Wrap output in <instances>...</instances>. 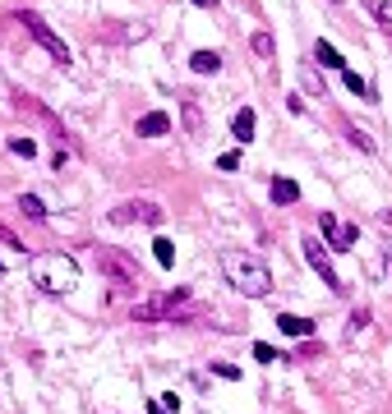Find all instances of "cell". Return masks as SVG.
I'll list each match as a JSON object with an SVG mask.
<instances>
[{"label": "cell", "mask_w": 392, "mask_h": 414, "mask_svg": "<svg viewBox=\"0 0 392 414\" xmlns=\"http://www.w3.org/2000/svg\"><path fill=\"white\" fill-rule=\"evenodd\" d=\"M97 272H102L111 285H125V290L143 285V272H139V262H134L125 249H111V244H97Z\"/></svg>", "instance_id": "3957f363"}, {"label": "cell", "mask_w": 392, "mask_h": 414, "mask_svg": "<svg viewBox=\"0 0 392 414\" xmlns=\"http://www.w3.org/2000/svg\"><path fill=\"white\" fill-rule=\"evenodd\" d=\"M369 14H374V18H378V28H383V33L392 37V0H378V5L369 9Z\"/></svg>", "instance_id": "7402d4cb"}, {"label": "cell", "mask_w": 392, "mask_h": 414, "mask_svg": "<svg viewBox=\"0 0 392 414\" xmlns=\"http://www.w3.org/2000/svg\"><path fill=\"white\" fill-rule=\"evenodd\" d=\"M5 147H9V152H14V156H28V161H33V156H37V138H19V134H14V138H9Z\"/></svg>", "instance_id": "ffe728a7"}, {"label": "cell", "mask_w": 392, "mask_h": 414, "mask_svg": "<svg viewBox=\"0 0 392 414\" xmlns=\"http://www.w3.org/2000/svg\"><path fill=\"white\" fill-rule=\"evenodd\" d=\"M341 74H346V87H351V92H360V97H365V102H378V97H374V87H369L365 78L356 74V69H341Z\"/></svg>", "instance_id": "d6986e66"}, {"label": "cell", "mask_w": 392, "mask_h": 414, "mask_svg": "<svg viewBox=\"0 0 392 414\" xmlns=\"http://www.w3.org/2000/svg\"><path fill=\"white\" fill-rule=\"evenodd\" d=\"M19 212L33 216V221H46V207H42V198H37V193H19Z\"/></svg>", "instance_id": "2e32d148"}, {"label": "cell", "mask_w": 392, "mask_h": 414, "mask_svg": "<svg viewBox=\"0 0 392 414\" xmlns=\"http://www.w3.org/2000/svg\"><path fill=\"white\" fill-rule=\"evenodd\" d=\"M190 69H194V74H217V69H222V55L217 51H194L190 55Z\"/></svg>", "instance_id": "5bb4252c"}, {"label": "cell", "mask_w": 392, "mask_h": 414, "mask_svg": "<svg viewBox=\"0 0 392 414\" xmlns=\"http://www.w3.org/2000/svg\"><path fill=\"white\" fill-rule=\"evenodd\" d=\"M300 249H305L309 267L319 272L323 281H328V290H332V294H346V281L337 276V267H332V258H328V249H323V240H319V235H305V240H300Z\"/></svg>", "instance_id": "8992f818"}, {"label": "cell", "mask_w": 392, "mask_h": 414, "mask_svg": "<svg viewBox=\"0 0 392 414\" xmlns=\"http://www.w3.org/2000/svg\"><path fill=\"white\" fill-rule=\"evenodd\" d=\"M134 134H139V138H166V134H171V115H166V111H148V115H139Z\"/></svg>", "instance_id": "9c48e42d"}, {"label": "cell", "mask_w": 392, "mask_h": 414, "mask_svg": "<svg viewBox=\"0 0 392 414\" xmlns=\"http://www.w3.org/2000/svg\"><path fill=\"white\" fill-rule=\"evenodd\" d=\"M254 359H259V363H272V359H277V350H272L268 341H254Z\"/></svg>", "instance_id": "cb8c5ba5"}, {"label": "cell", "mask_w": 392, "mask_h": 414, "mask_svg": "<svg viewBox=\"0 0 392 414\" xmlns=\"http://www.w3.org/2000/svg\"><path fill=\"white\" fill-rule=\"evenodd\" d=\"M365 327H369V309H356V313H351V322H346V341H356Z\"/></svg>", "instance_id": "44dd1931"}, {"label": "cell", "mask_w": 392, "mask_h": 414, "mask_svg": "<svg viewBox=\"0 0 392 414\" xmlns=\"http://www.w3.org/2000/svg\"><path fill=\"white\" fill-rule=\"evenodd\" d=\"M222 276L235 285L240 294H249V299H263V294H272V272L263 258H254V253L244 249H227L222 253Z\"/></svg>", "instance_id": "6da1fadb"}, {"label": "cell", "mask_w": 392, "mask_h": 414, "mask_svg": "<svg viewBox=\"0 0 392 414\" xmlns=\"http://www.w3.org/2000/svg\"><path fill=\"white\" fill-rule=\"evenodd\" d=\"M33 285L46 294H70L78 285V262L70 253H37L33 258Z\"/></svg>", "instance_id": "7a4b0ae2"}, {"label": "cell", "mask_w": 392, "mask_h": 414, "mask_svg": "<svg viewBox=\"0 0 392 414\" xmlns=\"http://www.w3.org/2000/svg\"><path fill=\"white\" fill-rule=\"evenodd\" d=\"M314 65H323V69H346V60H341V51L332 42H314Z\"/></svg>", "instance_id": "4fadbf2b"}, {"label": "cell", "mask_w": 392, "mask_h": 414, "mask_svg": "<svg viewBox=\"0 0 392 414\" xmlns=\"http://www.w3.org/2000/svg\"><path fill=\"white\" fill-rule=\"evenodd\" d=\"M162 203H153V198H130V203H120L111 212V221L115 225H162Z\"/></svg>", "instance_id": "52a82bcc"}, {"label": "cell", "mask_w": 392, "mask_h": 414, "mask_svg": "<svg viewBox=\"0 0 392 414\" xmlns=\"http://www.w3.org/2000/svg\"><path fill=\"white\" fill-rule=\"evenodd\" d=\"M212 373L227 378V382H240V368H235V363H212Z\"/></svg>", "instance_id": "d4e9b609"}, {"label": "cell", "mask_w": 392, "mask_h": 414, "mask_svg": "<svg viewBox=\"0 0 392 414\" xmlns=\"http://www.w3.org/2000/svg\"><path fill=\"white\" fill-rule=\"evenodd\" d=\"M143 414H166V410H162V400H148V405H143Z\"/></svg>", "instance_id": "83f0119b"}, {"label": "cell", "mask_w": 392, "mask_h": 414, "mask_svg": "<svg viewBox=\"0 0 392 414\" xmlns=\"http://www.w3.org/2000/svg\"><path fill=\"white\" fill-rule=\"evenodd\" d=\"M153 258L162 262V267H171V262H175V244L166 240V235H157V240H153Z\"/></svg>", "instance_id": "ac0fdd59"}, {"label": "cell", "mask_w": 392, "mask_h": 414, "mask_svg": "<svg viewBox=\"0 0 392 414\" xmlns=\"http://www.w3.org/2000/svg\"><path fill=\"white\" fill-rule=\"evenodd\" d=\"M254 124H259V115H254L249 106H240L235 120H231V138H235V143H254Z\"/></svg>", "instance_id": "30bf717a"}, {"label": "cell", "mask_w": 392, "mask_h": 414, "mask_svg": "<svg viewBox=\"0 0 392 414\" xmlns=\"http://www.w3.org/2000/svg\"><path fill=\"white\" fill-rule=\"evenodd\" d=\"M249 46H254V55H259V60H272V55H277V42H272L268 28H259V33L249 37Z\"/></svg>", "instance_id": "9a60e30c"}, {"label": "cell", "mask_w": 392, "mask_h": 414, "mask_svg": "<svg viewBox=\"0 0 392 414\" xmlns=\"http://www.w3.org/2000/svg\"><path fill=\"white\" fill-rule=\"evenodd\" d=\"M185 299H190L185 290L148 294V299H139V304L130 309V318H139V322H166V318H171V322H185V318H180V304H185Z\"/></svg>", "instance_id": "277c9868"}, {"label": "cell", "mask_w": 392, "mask_h": 414, "mask_svg": "<svg viewBox=\"0 0 392 414\" xmlns=\"http://www.w3.org/2000/svg\"><path fill=\"white\" fill-rule=\"evenodd\" d=\"M346 134H351V143H356L360 152H374V138H369L365 129H356V124H346Z\"/></svg>", "instance_id": "603a6c76"}, {"label": "cell", "mask_w": 392, "mask_h": 414, "mask_svg": "<svg viewBox=\"0 0 392 414\" xmlns=\"http://www.w3.org/2000/svg\"><path fill=\"white\" fill-rule=\"evenodd\" d=\"M319 230H323V240H328L337 253H346V249H360V225H346V221H337L332 212H323V216H319Z\"/></svg>", "instance_id": "ba28073f"}, {"label": "cell", "mask_w": 392, "mask_h": 414, "mask_svg": "<svg viewBox=\"0 0 392 414\" xmlns=\"http://www.w3.org/2000/svg\"><path fill=\"white\" fill-rule=\"evenodd\" d=\"M217 166H222V171H240V152H222Z\"/></svg>", "instance_id": "4316f807"}, {"label": "cell", "mask_w": 392, "mask_h": 414, "mask_svg": "<svg viewBox=\"0 0 392 414\" xmlns=\"http://www.w3.org/2000/svg\"><path fill=\"white\" fill-rule=\"evenodd\" d=\"M180 120H185V134H203V111H199L194 102L180 106Z\"/></svg>", "instance_id": "e0dca14e"}, {"label": "cell", "mask_w": 392, "mask_h": 414, "mask_svg": "<svg viewBox=\"0 0 392 414\" xmlns=\"http://www.w3.org/2000/svg\"><path fill=\"white\" fill-rule=\"evenodd\" d=\"M0 244H9V249L28 253V244H19V235H14V230H5V225H0Z\"/></svg>", "instance_id": "484cf974"}, {"label": "cell", "mask_w": 392, "mask_h": 414, "mask_svg": "<svg viewBox=\"0 0 392 414\" xmlns=\"http://www.w3.org/2000/svg\"><path fill=\"white\" fill-rule=\"evenodd\" d=\"M14 23H24V28H28V37H33V42L42 46L46 55H51V60L70 65V46H65V37H56V28L46 23L42 14H28V9H24V14H14Z\"/></svg>", "instance_id": "5b68a950"}, {"label": "cell", "mask_w": 392, "mask_h": 414, "mask_svg": "<svg viewBox=\"0 0 392 414\" xmlns=\"http://www.w3.org/2000/svg\"><path fill=\"white\" fill-rule=\"evenodd\" d=\"M277 327L287 336H314V318H300V313H277Z\"/></svg>", "instance_id": "7c38bea8"}, {"label": "cell", "mask_w": 392, "mask_h": 414, "mask_svg": "<svg viewBox=\"0 0 392 414\" xmlns=\"http://www.w3.org/2000/svg\"><path fill=\"white\" fill-rule=\"evenodd\" d=\"M268 193H272V203H277V207L300 203V184H296V180H287V175H277V180L268 184Z\"/></svg>", "instance_id": "8fae6325"}, {"label": "cell", "mask_w": 392, "mask_h": 414, "mask_svg": "<svg viewBox=\"0 0 392 414\" xmlns=\"http://www.w3.org/2000/svg\"><path fill=\"white\" fill-rule=\"evenodd\" d=\"M0 272H5V258H0Z\"/></svg>", "instance_id": "f546056e"}, {"label": "cell", "mask_w": 392, "mask_h": 414, "mask_svg": "<svg viewBox=\"0 0 392 414\" xmlns=\"http://www.w3.org/2000/svg\"><path fill=\"white\" fill-rule=\"evenodd\" d=\"M194 5H199V9H212V5H217V0H194Z\"/></svg>", "instance_id": "f1b7e54d"}]
</instances>
